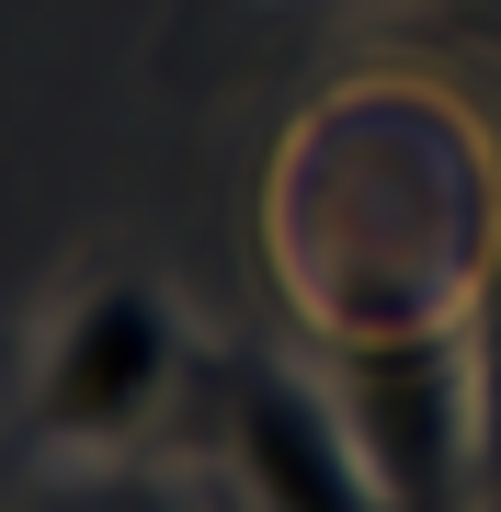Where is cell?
Returning a JSON list of instances; mask_svg holds the SVG:
<instances>
[{
	"label": "cell",
	"instance_id": "obj_2",
	"mask_svg": "<svg viewBox=\"0 0 501 512\" xmlns=\"http://www.w3.org/2000/svg\"><path fill=\"white\" fill-rule=\"evenodd\" d=\"M171 376H183L171 296L149 274H103L57 308V330L23 365V433L57 444V456H114V444H137L160 421Z\"/></svg>",
	"mask_w": 501,
	"mask_h": 512
},
{
	"label": "cell",
	"instance_id": "obj_4",
	"mask_svg": "<svg viewBox=\"0 0 501 512\" xmlns=\"http://www.w3.org/2000/svg\"><path fill=\"white\" fill-rule=\"evenodd\" d=\"M479 387H490V456H501V274H490V342H479Z\"/></svg>",
	"mask_w": 501,
	"mask_h": 512
},
{
	"label": "cell",
	"instance_id": "obj_1",
	"mask_svg": "<svg viewBox=\"0 0 501 512\" xmlns=\"http://www.w3.org/2000/svg\"><path fill=\"white\" fill-rule=\"evenodd\" d=\"M319 387L342 399L376 490L399 512H456V478L490 433V387H479V353H467L456 308L376 319V330H319Z\"/></svg>",
	"mask_w": 501,
	"mask_h": 512
},
{
	"label": "cell",
	"instance_id": "obj_3",
	"mask_svg": "<svg viewBox=\"0 0 501 512\" xmlns=\"http://www.w3.org/2000/svg\"><path fill=\"white\" fill-rule=\"evenodd\" d=\"M217 444H228V478H240V512H399L319 376L228 365Z\"/></svg>",
	"mask_w": 501,
	"mask_h": 512
}]
</instances>
